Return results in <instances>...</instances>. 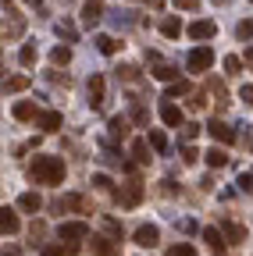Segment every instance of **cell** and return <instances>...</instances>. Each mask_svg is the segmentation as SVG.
I'll list each match as a JSON object with an SVG mask.
<instances>
[{
    "label": "cell",
    "instance_id": "cell-26",
    "mask_svg": "<svg viewBox=\"0 0 253 256\" xmlns=\"http://www.w3.org/2000/svg\"><path fill=\"white\" fill-rule=\"evenodd\" d=\"M93 43H97V50H100V54H107V57L118 50V40H114V36H97Z\"/></svg>",
    "mask_w": 253,
    "mask_h": 256
},
{
    "label": "cell",
    "instance_id": "cell-18",
    "mask_svg": "<svg viewBox=\"0 0 253 256\" xmlns=\"http://www.w3.org/2000/svg\"><path fill=\"white\" fill-rule=\"evenodd\" d=\"M11 114H15V121H36V118H40V114H36V104H29V100H18Z\"/></svg>",
    "mask_w": 253,
    "mask_h": 256
},
{
    "label": "cell",
    "instance_id": "cell-41",
    "mask_svg": "<svg viewBox=\"0 0 253 256\" xmlns=\"http://www.w3.org/2000/svg\"><path fill=\"white\" fill-rule=\"evenodd\" d=\"M104 228H107L111 235H118V238H121V224H118V220H111V217H104Z\"/></svg>",
    "mask_w": 253,
    "mask_h": 256
},
{
    "label": "cell",
    "instance_id": "cell-4",
    "mask_svg": "<svg viewBox=\"0 0 253 256\" xmlns=\"http://www.w3.org/2000/svg\"><path fill=\"white\" fill-rule=\"evenodd\" d=\"M210 64H214V50L210 46H196L193 54H189V72H210Z\"/></svg>",
    "mask_w": 253,
    "mask_h": 256
},
{
    "label": "cell",
    "instance_id": "cell-39",
    "mask_svg": "<svg viewBox=\"0 0 253 256\" xmlns=\"http://www.w3.org/2000/svg\"><path fill=\"white\" fill-rule=\"evenodd\" d=\"M132 118H136L139 124H146V110H143V104H139V100H132Z\"/></svg>",
    "mask_w": 253,
    "mask_h": 256
},
{
    "label": "cell",
    "instance_id": "cell-30",
    "mask_svg": "<svg viewBox=\"0 0 253 256\" xmlns=\"http://www.w3.org/2000/svg\"><path fill=\"white\" fill-rule=\"evenodd\" d=\"M168 256H196V246H189V242H178L168 249Z\"/></svg>",
    "mask_w": 253,
    "mask_h": 256
},
{
    "label": "cell",
    "instance_id": "cell-47",
    "mask_svg": "<svg viewBox=\"0 0 253 256\" xmlns=\"http://www.w3.org/2000/svg\"><path fill=\"white\" fill-rule=\"evenodd\" d=\"M25 4H43V0H25Z\"/></svg>",
    "mask_w": 253,
    "mask_h": 256
},
{
    "label": "cell",
    "instance_id": "cell-12",
    "mask_svg": "<svg viewBox=\"0 0 253 256\" xmlns=\"http://www.w3.org/2000/svg\"><path fill=\"white\" fill-rule=\"evenodd\" d=\"M203 242H207L210 252H217V256H225V249H228V238L221 235L217 228H203Z\"/></svg>",
    "mask_w": 253,
    "mask_h": 256
},
{
    "label": "cell",
    "instance_id": "cell-19",
    "mask_svg": "<svg viewBox=\"0 0 253 256\" xmlns=\"http://www.w3.org/2000/svg\"><path fill=\"white\" fill-rule=\"evenodd\" d=\"M43 206V200L36 196V192H22V196H18V210H25V214H36Z\"/></svg>",
    "mask_w": 253,
    "mask_h": 256
},
{
    "label": "cell",
    "instance_id": "cell-20",
    "mask_svg": "<svg viewBox=\"0 0 253 256\" xmlns=\"http://www.w3.org/2000/svg\"><path fill=\"white\" fill-rule=\"evenodd\" d=\"M221 228H225V238H228L232 246H239V242L246 238V228H242V224H235V220H225Z\"/></svg>",
    "mask_w": 253,
    "mask_h": 256
},
{
    "label": "cell",
    "instance_id": "cell-3",
    "mask_svg": "<svg viewBox=\"0 0 253 256\" xmlns=\"http://www.w3.org/2000/svg\"><path fill=\"white\" fill-rule=\"evenodd\" d=\"M57 235L65 238V242H86V238H89V224H86V220H65V224L57 228Z\"/></svg>",
    "mask_w": 253,
    "mask_h": 256
},
{
    "label": "cell",
    "instance_id": "cell-33",
    "mask_svg": "<svg viewBox=\"0 0 253 256\" xmlns=\"http://www.w3.org/2000/svg\"><path fill=\"white\" fill-rule=\"evenodd\" d=\"M225 72H228V75H239V72H242V57L228 54V57H225Z\"/></svg>",
    "mask_w": 253,
    "mask_h": 256
},
{
    "label": "cell",
    "instance_id": "cell-50",
    "mask_svg": "<svg viewBox=\"0 0 253 256\" xmlns=\"http://www.w3.org/2000/svg\"><path fill=\"white\" fill-rule=\"evenodd\" d=\"M150 4H157V0H150Z\"/></svg>",
    "mask_w": 253,
    "mask_h": 256
},
{
    "label": "cell",
    "instance_id": "cell-16",
    "mask_svg": "<svg viewBox=\"0 0 253 256\" xmlns=\"http://www.w3.org/2000/svg\"><path fill=\"white\" fill-rule=\"evenodd\" d=\"M89 246H93V256H121V252L114 249V242H111V238H104V235H93V242H89Z\"/></svg>",
    "mask_w": 253,
    "mask_h": 256
},
{
    "label": "cell",
    "instance_id": "cell-25",
    "mask_svg": "<svg viewBox=\"0 0 253 256\" xmlns=\"http://www.w3.org/2000/svg\"><path fill=\"white\" fill-rule=\"evenodd\" d=\"M132 156H136V164H150V146L143 139H136L132 142Z\"/></svg>",
    "mask_w": 253,
    "mask_h": 256
},
{
    "label": "cell",
    "instance_id": "cell-36",
    "mask_svg": "<svg viewBox=\"0 0 253 256\" xmlns=\"http://www.w3.org/2000/svg\"><path fill=\"white\" fill-rule=\"evenodd\" d=\"M182 160H185L189 168H193L196 160H200V150H196V146H182Z\"/></svg>",
    "mask_w": 253,
    "mask_h": 256
},
{
    "label": "cell",
    "instance_id": "cell-29",
    "mask_svg": "<svg viewBox=\"0 0 253 256\" xmlns=\"http://www.w3.org/2000/svg\"><path fill=\"white\" fill-rule=\"evenodd\" d=\"M50 60L57 64V68H61V64H68L72 60V50L68 46H54V54H50Z\"/></svg>",
    "mask_w": 253,
    "mask_h": 256
},
{
    "label": "cell",
    "instance_id": "cell-17",
    "mask_svg": "<svg viewBox=\"0 0 253 256\" xmlns=\"http://www.w3.org/2000/svg\"><path fill=\"white\" fill-rule=\"evenodd\" d=\"M36 128H43V132H57V128H61V114L57 110H40Z\"/></svg>",
    "mask_w": 253,
    "mask_h": 256
},
{
    "label": "cell",
    "instance_id": "cell-38",
    "mask_svg": "<svg viewBox=\"0 0 253 256\" xmlns=\"http://www.w3.org/2000/svg\"><path fill=\"white\" fill-rule=\"evenodd\" d=\"M93 185H97L100 192H114V188H111V178H107V174H93Z\"/></svg>",
    "mask_w": 253,
    "mask_h": 256
},
{
    "label": "cell",
    "instance_id": "cell-46",
    "mask_svg": "<svg viewBox=\"0 0 253 256\" xmlns=\"http://www.w3.org/2000/svg\"><path fill=\"white\" fill-rule=\"evenodd\" d=\"M246 60H249V64H253V43H249V46H246Z\"/></svg>",
    "mask_w": 253,
    "mask_h": 256
},
{
    "label": "cell",
    "instance_id": "cell-27",
    "mask_svg": "<svg viewBox=\"0 0 253 256\" xmlns=\"http://www.w3.org/2000/svg\"><path fill=\"white\" fill-rule=\"evenodd\" d=\"M189 89H193L189 82H171V86H168V92H164V100H175V96H185Z\"/></svg>",
    "mask_w": 253,
    "mask_h": 256
},
{
    "label": "cell",
    "instance_id": "cell-40",
    "mask_svg": "<svg viewBox=\"0 0 253 256\" xmlns=\"http://www.w3.org/2000/svg\"><path fill=\"white\" fill-rule=\"evenodd\" d=\"M175 8H182V11H196L200 8V0H171Z\"/></svg>",
    "mask_w": 253,
    "mask_h": 256
},
{
    "label": "cell",
    "instance_id": "cell-28",
    "mask_svg": "<svg viewBox=\"0 0 253 256\" xmlns=\"http://www.w3.org/2000/svg\"><path fill=\"white\" fill-rule=\"evenodd\" d=\"M150 146H153L157 153H164V150H168V136H164V132H157V128H153V132H150Z\"/></svg>",
    "mask_w": 253,
    "mask_h": 256
},
{
    "label": "cell",
    "instance_id": "cell-14",
    "mask_svg": "<svg viewBox=\"0 0 253 256\" xmlns=\"http://www.w3.org/2000/svg\"><path fill=\"white\" fill-rule=\"evenodd\" d=\"M100 18H104V0H86V4H82V22L97 25Z\"/></svg>",
    "mask_w": 253,
    "mask_h": 256
},
{
    "label": "cell",
    "instance_id": "cell-37",
    "mask_svg": "<svg viewBox=\"0 0 253 256\" xmlns=\"http://www.w3.org/2000/svg\"><path fill=\"white\" fill-rule=\"evenodd\" d=\"M182 136H185L189 142H193V139L200 136V124H196V121H185V124H182Z\"/></svg>",
    "mask_w": 253,
    "mask_h": 256
},
{
    "label": "cell",
    "instance_id": "cell-15",
    "mask_svg": "<svg viewBox=\"0 0 253 256\" xmlns=\"http://www.w3.org/2000/svg\"><path fill=\"white\" fill-rule=\"evenodd\" d=\"M107 136L118 142V139H125L129 136V118H121V114H114L111 121H107Z\"/></svg>",
    "mask_w": 253,
    "mask_h": 256
},
{
    "label": "cell",
    "instance_id": "cell-9",
    "mask_svg": "<svg viewBox=\"0 0 253 256\" xmlns=\"http://www.w3.org/2000/svg\"><path fill=\"white\" fill-rule=\"evenodd\" d=\"M161 121H164L168 128H178V124H185V114H182V107H175L171 100H164V104H161Z\"/></svg>",
    "mask_w": 253,
    "mask_h": 256
},
{
    "label": "cell",
    "instance_id": "cell-7",
    "mask_svg": "<svg viewBox=\"0 0 253 256\" xmlns=\"http://www.w3.org/2000/svg\"><path fill=\"white\" fill-rule=\"evenodd\" d=\"M207 132H210L217 142H225V146H232V142H235V128H232V124H225V121H217V118H214V121H207Z\"/></svg>",
    "mask_w": 253,
    "mask_h": 256
},
{
    "label": "cell",
    "instance_id": "cell-44",
    "mask_svg": "<svg viewBox=\"0 0 253 256\" xmlns=\"http://www.w3.org/2000/svg\"><path fill=\"white\" fill-rule=\"evenodd\" d=\"M239 96H242V100L253 107V86H242V89H239Z\"/></svg>",
    "mask_w": 253,
    "mask_h": 256
},
{
    "label": "cell",
    "instance_id": "cell-31",
    "mask_svg": "<svg viewBox=\"0 0 253 256\" xmlns=\"http://www.w3.org/2000/svg\"><path fill=\"white\" fill-rule=\"evenodd\" d=\"M118 75H121L125 82H139V68H136V64H121Z\"/></svg>",
    "mask_w": 253,
    "mask_h": 256
},
{
    "label": "cell",
    "instance_id": "cell-32",
    "mask_svg": "<svg viewBox=\"0 0 253 256\" xmlns=\"http://www.w3.org/2000/svg\"><path fill=\"white\" fill-rule=\"evenodd\" d=\"M18 60H22V64H36V46H33V43H25V46L18 50Z\"/></svg>",
    "mask_w": 253,
    "mask_h": 256
},
{
    "label": "cell",
    "instance_id": "cell-21",
    "mask_svg": "<svg viewBox=\"0 0 253 256\" xmlns=\"http://www.w3.org/2000/svg\"><path fill=\"white\" fill-rule=\"evenodd\" d=\"M61 210H89V203L82 200V196H75V192H68V196H61V203H57Z\"/></svg>",
    "mask_w": 253,
    "mask_h": 256
},
{
    "label": "cell",
    "instance_id": "cell-45",
    "mask_svg": "<svg viewBox=\"0 0 253 256\" xmlns=\"http://www.w3.org/2000/svg\"><path fill=\"white\" fill-rule=\"evenodd\" d=\"M4 256H22V249H18V246H8V249H4Z\"/></svg>",
    "mask_w": 253,
    "mask_h": 256
},
{
    "label": "cell",
    "instance_id": "cell-49",
    "mask_svg": "<svg viewBox=\"0 0 253 256\" xmlns=\"http://www.w3.org/2000/svg\"><path fill=\"white\" fill-rule=\"evenodd\" d=\"M8 4H11V0H4V8H8Z\"/></svg>",
    "mask_w": 253,
    "mask_h": 256
},
{
    "label": "cell",
    "instance_id": "cell-1",
    "mask_svg": "<svg viewBox=\"0 0 253 256\" xmlns=\"http://www.w3.org/2000/svg\"><path fill=\"white\" fill-rule=\"evenodd\" d=\"M65 174H68V168H65L61 156H43L40 153L33 164H29V178H33L36 185H61Z\"/></svg>",
    "mask_w": 253,
    "mask_h": 256
},
{
    "label": "cell",
    "instance_id": "cell-5",
    "mask_svg": "<svg viewBox=\"0 0 253 256\" xmlns=\"http://www.w3.org/2000/svg\"><path fill=\"white\" fill-rule=\"evenodd\" d=\"M132 238H136L139 249H153L157 242H161V228H157V224H139Z\"/></svg>",
    "mask_w": 253,
    "mask_h": 256
},
{
    "label": "cell",
    "instance_id": "cell-24",
    "mask_svg": "<svg viewBox=\"0 0 253 256\" xmlns=\"http://www.w3.org/2000/svg\"><path fill=\"white\" fill-rule=\"evenodd\" d=\"M207 164H210V168H225V164H228V153L221 150V146H217V150H207Z\"/></svg>",
    "mask_w": 253,
    "mask_h": 256
},
{
    "label": "cell",
    "instance_id": "cell-11",
    "mask_svg": "<svg viewBox=\"0 0 253 256\" xmlns=\"http://www.w3.org/2000/svg\"><path fill=\"white\" fill-rule=\"evenodd\" d=\"M189 36H193V40H214L217 36V25L210 18H200V22L189 25Z\"/></svg>",
    "mask_w": 253,
    "mask_h": 256
},
{
    "label": "cell",
    "instance_id": "cell-48",
    "mask_svg": "<svg viewBox=\"0 0 253 256\" xmlns=\"http://www.w3.org/2000/svg\"><path fill=\"white\" fill-rule=\"evenodd\" d=\"M214 4H217V8H221V4H228V0H214Z\"/></svg>",
    "mask_w": 253,
    "mask_h": 256
},
{
    "label": "cell",
    "instance_id": "cell-43",
    "mask_svg": "<svg viewBox=\"0 0 253 256\" xmlns=\"http://www.w3.org/2000/svg\"><path fill=\"white\" fill-rule=\"evenodd\" d=\"M239 188L242 192H253V174H239Z\"/></svg>",
    "mask_w": 253,
    "mask_h": 256
},
{
    "label": "cell",
    "instance_id": "cell-8",
    "mask_svg": "<svg viewBox=\"0 0 253 256\" xmlns=\"http://www.w3.org/2000/svg\"><path fill=\"white\" fill-rule=\"evenodd\" d=\"M79 252V242H47V246H40V256H75Z\"/></svg>",
    "mask_w": 253,
    "mask_h": 256
},
{
    "label": "cell",
    "instance_id": "cell-23",
    "mask_svg": "<svg viewBox=\"0 0 253 256\" xmlns=\"http://www.w3.org/2000/svg\"><path fill=\"white\" fill-rule=\"evenodd\" d=\"M161 32H164L168 40H178V36H182V22H178V18H164V22H161Z\"/></svg>",
    "mask_w": 253,
    "mask_h": 256
},
{
    "label": "cell",
    "instance_id": "cell-22",
    "mask_svg": "<svg viewBox=\"0 0 253 256\" xmlns=\"http://www.w3.org/2000/svg\"><path fill=\"white\" fill-rule=\"evenodd\" d=\"M29 82H33L29 75H11V78L4 82V92H22V89H29Z\"/></svg>",
    "mask_w": 253,
    "mask_h": 256
},
{
    "label": "cell",
    "instance_id": "cell-13",
    "mask_svg": "<svg viewBox=\"0 0 253 256\" xmlns=\"http://www.w3.org/2000/svg\"><path fill=\"white\" fill-rule=\"evenodd\" d=\"M86 89H89V107H100L104 104V75H89Z\"/></svg>",
    "mask_w": 253,
    "mask_h": 256
},
{
    "label": "cell",
    "instance_id": "cell-42",
    "mask_svg": "<svg viewBox=\"0 0 253 256\" xmlns=\"http://www.w3.org/2000/svg\"><path fill=\"white\" fill-rule=\"evenodd\" d=\"M43 235H47V224H43V220H36V224H33V242H40Z\"/></svg>",
    "mask_w": 253,
    "mask_h": 256
},
{
    "label": "cell",
    "instance_id": "cell-35",
    "mask_svg": "<svg viewBox=\"0 0 253 256\" xmlns=\"http://www.w3.org/2000/svg\"><path fill=\"white\" fill-rule=\"evenodd\" d=\"M57 32H61L65 40H75V36H79V28H75L72 22H57Z\"/></svg>",
    "mask_w": 253,
    "mask_h": 256
},
{
    "label": "cell",
    "instance_id": "cell-2",
    "mask_svg": "<svg viewBox=\"0 0 253 256\" xmlns=\"http://www.w3.org/2000/svg\"><path fill=\"white\" fill-rule=\"evenodd\" d=\"M143 196H146L143 182H125L121 188H114V200H118L121 206H139V203H143Z\"/></svg>",
    "mask_w": 253,
    "mask_h": 256
},
{
    "label": "cell",
    "instance_id": "cell-51",
    "mask_svg": "<svg viewBox=\"0 0 253 256\" xmlns=\"http://www.w3.org/2000/svg\"><path fill=\"white\" fill-rule=\"evenodd\" d=\"M249 4H253V0H249Z\"/></svg>",
    "mask_w": 253,
    "mask_h": 256
},
{
    "label": "cell",
    "instance_id": "cell-34",
    "mask_svg": "<svg viewBox=\"0 0 253 256\" xmlns=\"http://www.w3.org/2000/svg\"><path fill=\"white\" fill-rule=\"evenodd\" d=\"M235 36H239V40H253V18L239 22V28H235Z\"/></svg>",
    "mask_w": 253,
    "mask_h": 256
},
{
    "label": "cell",
    "instance_id": "cell-6",
    "mask_svg": "<svg viewBox=\"0 0 253 256\" xmlns=\"http://www.w3.org/2000/svg\"><path fill=\"white\" fill-rule=\"evenodd\" d=\"M146 57H150V64H153V68H150V75H153V78H161V82H178V68L164 64L157 54H146Z\"/></svg>",
    "mask_w": 253,
    "mask_h": 256
},
{
    "label": "cell",
    "instance_id": "cell-10",
    "mask_svg": "<svg viewBox=\"0 0 253 256\" xmlns=\"http://www.w3.org/2000/svg\"><path fill=\"white\" fill-rule=\"evenodd\" d=\"M0 232L4 235H18L22 232V220H18V214L11 206H0Z\"/></svg>",
    "mask_w": 253,
    "mask_h": 256
}]
</instances>
